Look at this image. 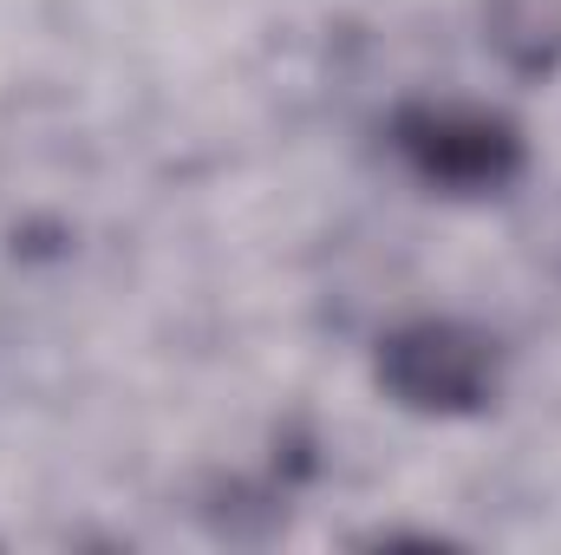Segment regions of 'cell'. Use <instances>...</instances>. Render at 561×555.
Returning a JSON list of instances; mask_svg holds the SVG:
<instances>
[{
	"label": "cell",
	"instance_id": "1",
	"mask_svg": "<svg viewBox=\"0 0 561 555\" xmlns=\"http://www.w3.org/2000/svg\"><path fill=\"white\" fill-rule=\"evenodd\" d=\"M392 150L419 183L450 196H496L523 177V132L490 105L419 99L392 118Z\"/></svg>",
	"mask_w": 561,
	"mask_h": 555
},
{
	"label": "cell",
	"instance_id": "2",
	"mask_svg": "<svg viewBox=\"0 0 561 555\" xmlns=\"http://www.w3.org/2000/svg\"><path fill=\"white\" fill-rule=\"evenodd\" d=\"M379 380L412 412H483L503 386V347L470 320H412L379 340Z\"/></svg>",
	"mask_w": 561,
	"mask_h": 555
}]
</instances>
